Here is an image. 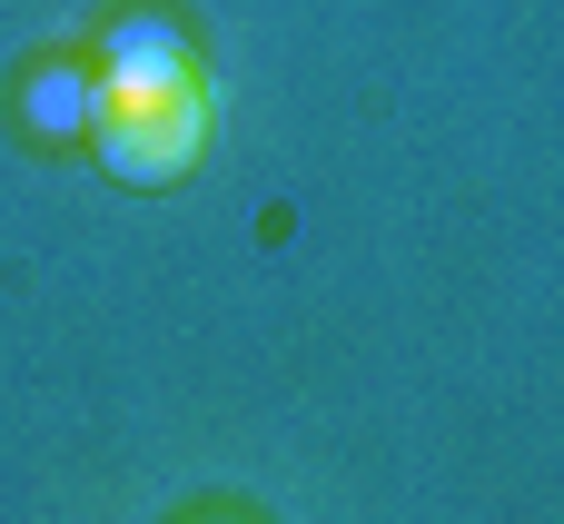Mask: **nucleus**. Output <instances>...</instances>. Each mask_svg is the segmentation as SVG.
I'll use <instances>...</instances> for the list:
<instances>
[{"instance_id": "1", "label": "nucleus", "mask_w": 564, "mask_h": 524, "mask_svg": "<svg viewBox=\"0 0 564 524\" xmlns=\"http://www.w3.org/2000/svg\"><path fill=\"white\" fill-rule=\"evenodd\" d=\"M208 149V79L198 59L149 69V59H99V119H89V159L119 188H178Z\"/></svg>"}, {"instance_id": "2", "label": "nucleus", "mask_w": 564, "mask_h": 524, "mask_svg": "<svg viewBox=\"0 0 564 524\" xmlns=\"http://www.w3.org/2000/svg\"><path fill=\"white\" fill-rule=\"evenodd\" d=\"M20 109H30V129H40V139H89V119H99V69L50 59V69L20 89Z\"/></svg>"}, {"instance_id": "3", "label": "nucleus", "mask_w": 564, "mask_h": 524, "mask_svg": "<svg viewBox=\"0 0 564 524\" xmlns=\"http://www.w3.org/2000/svg\"><path fill=\"white\" fill-rule=\"evenodd\" d=\"M218 524H228V515H218Z\"/></svg>"}]
</instances>
